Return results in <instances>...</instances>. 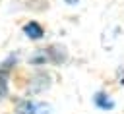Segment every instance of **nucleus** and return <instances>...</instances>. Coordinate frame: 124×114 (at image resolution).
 <instances>
[{
	"label": "nucleus",
	"instance_id": "f257e3e1",
	"mask_svg": "<svg viewBox=\"0 0 124 114\" xmlns=\"http://www.w3.org/2000/svg\"><path fill=\"white\" fill-rule=\"evenodd\" d=\"M25 33H29V37H33V39H39V37L43 35L41 27H39L37 23H29V25H25Z\"/></svg>",
	"mask_w": 124,
	"mask_h": 114
}]
</instances>
